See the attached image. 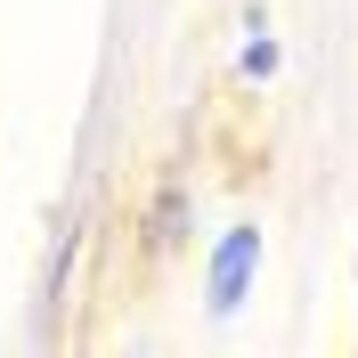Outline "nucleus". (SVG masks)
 <instances>
[{
    "label": "nucleus",
    "instance_id": "nucleus-1",
    "mask_svg": "<svg viewBox=\"0 0 358 358\" xmlns=\"http://www.w3.org/2000/svg\"><path fill=\"white\" fill-rule=\"evenodd\" d=\"M252 261H261V228H228V236H220V252H212V310H220V317L245 301Z\"/></svg>",
    "mask_w": 358,
    "mask_h": 358
},
{
    "label": "nucleus",
    "instance_id": "nucleus-2",
    "mask_svg": "<svg viewBox=\"0 0 358 358\" xmlns=\"http://www.w3.org/2000/svg\"><path fill=\"white\" fill-rule=\"evenodd\" d=\"M245 73H277V41H268L261 24H252V41H245Z\"/></svg>",
    "mask_w": 358,
    "mask_h": 358
}]
</instances>
